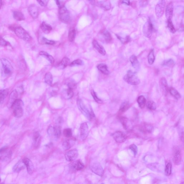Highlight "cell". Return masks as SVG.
Masks as SVG:
<instances>
[{"mask_svg":"<svg viewBox=\"0 0 184 184\" xmlns=\"http://www.w3.org/2000/svg\"><path fill=\"white\" fill-rule=\"evenodd\" d=\"M78 156V152L76 149H73L68 151L65 155V159L68 161H74Z\"/></svg>","mask_w":184,"mask_h":184,"instance_id":"11","label":"cell"},{"mask_svg":"<svg viewBox=\"0 0 184 184\" xmlns=\"http://www.w3.org/2000/svg\"><path fill=\"white\" fill-rule=\"evenodd\" d=\"M165 1L164 0H160L157 4L155 9L156 16L157 18H160L163 16L164 12Z\"/></svg>","mask_w":184,"mask_h":184,"instance_id":"7","label":"cell"},{"mask_svg":"<svg viewBox=\"0 0 184 184\" xmlns=\"http://www.w3.org/2000/svg\"><path fill=\"white\" fill-rule=\"evenodd\" d=\"M18 96V92L16 90H14L12 92L9 96V100L8 102V107H11L14 101L17 99Z\"/></svg>","mask_w":184,"mask_h":184,"instance_id":"20","label":"cell"},{"mask_svg":"<svg viewBox=\"0 0 184 184\" xmlns=\"http://www.w3.org/2000/svg\"><path fill=\"white\" fill-rule=\"evenodd\" d=\"M25 168V165L22 161H19L13 166V170L15 172L19 173Z\"/></svg>","mask_w":184,"mask_h":184,"instance_id":"23","label":"cell"},{"mask_svg":"<svg viewBox=\"0 0 184 184\" xmlns=\"http://www.w3.org/2000/svg\"><path fill=\"white\" fill-rule=\"evenodd\" d=\"M130 105L128 102H123L120 106V111L121 112H124L129 108Z\"/></svg>","mask_w":184,"mask_h":184,"instance_id":"42","label":"cell"},{"mask_svg":"<svg viewBox=\"0 0 184 184\" xmlns=\"http://www.w3.org/2000/svg\"><path fill=\"white\" fill-rule=\"evenodd\" d=\"M70 60L67 57H64L60 63V66H61L63 68L66 67L68 65L70 64Z\"/></svg>","mask_w":184,"mask_h":184,"instance_id":"38","label":"cell"},{"mask_svg":"<svg viewBox=\"0 0 184 184\" xmlns=\"http://www.w3.org/2000/svg\"><path fill=\"white\" fill-rule=\"evenodd\" d=\"M47 133L50 137L54 136V127L50 126L47 130Z\"/></svg>","mask_w":184,"mask_h":184,"instance_id":"50","label":"cell"},{"mask_svg":"<svg viewBox=\"0 0 184 184\" xmlns=\"http://www.w3.org/2000/svg\"><path fill=\"white\" fill-rule=\"evenodd\" d=\"M142 131L144 132L150 133L152 132L153 129V127L152 125L147 124H144L141 128Z\"/></svg>","mask_w":184,"mask_h":184,"instance_id":"44","label":"cell"},{"mask_svg":"<svg viewBox=\"0 0 184 184\" xmlns=\"http://www.w3.org/2000/svg\"><path fill=\"white\" fill-rule=\"evenodd\" d=\"M53 78V76L51 73L50 72H47L45 74V83L49 85H51L52 84Z\"/></svg>","mask_w":184,"mask_h":184,"instance_id":"34","label":"cell"},{"mask_svg":"<svg viewBox=\"0 0 184 184\" xmlns=\"http://www.w3.org/2000/svg\"><path fill=\"white\" fill-rule=\"evenodd\" d=\"M37 1L40 4V5H41V6L45 7V6H46L47 5V4L48 3V1L38 0Z\"/></svg>","mask_w":184,"mask_h":184,"instance_id":"54","label":"cell"},{"mask_svg":"<svg viewBox=\"0 0 184 184\" xmlns=\"http://www.w3.org/2000/svg\"><path fill=\"white\" fill-rule=\"evenodd\" d=\"M153 28L151 19L149 18L148 20L144 25L143 27V32L144 35L148 38H150L152 35Z\"/></svg>","mask_w":184,"mask_h":184,"instance_id":"4","label":"cell"},{"mask_svg":"<svg viewBox=\"0 0 184 184\" xmlns=\"http://www.w3.org/2000/svg\"><path fill=\"white\" fill-rule=\"evenodd\" d=\"M84 165L80 160L74 161L71 164V168L73 170L78 171L82 170L84 168Z\"/></svg>","mask_w":184,"mask_h":184,"instance_id":"18","label":"cell"},{"mask_svg":"<svg viewBox=\"0 0 184 184\" xmlns=\"http://www.w3.org/2000/svg\"><path fill=\"white\" fill-rule=\"evenodd\" d=\"M147 107L150 110H155L156 108V105L154 101H150L147 103Z\"/></svg>","mask_w":184,"mask_h":184,"instance_id":"46","label":"cell"},{"mask_svg":"<svg viewBox=\"0 0 184 184\" xmlns=\"http://www.w3.org/2000/svg\"><path fill=\"white\" fill-rule=\"evenodd\" d=\"M24 103L21 100L17 99L13 103L11 108L13 110V114L15 117L20 118L23 115V109L22 106Z\"/></svg>","mask_w":184,"mask_h":184,"instance_id":"1","label":"cell"},{"mask_svg":"<svg viewBox=\"0 0 184 184\" xmlns=\"http://www.w3.org/2000/svg\"><path fill=\"white\" fill-rule=\"evenodd\" d=\"M103 36L107 43H110L112 40V37L111 34L107 30H105L103 32Z\"/></svg>","mask_w":184,"mask_h":184,"instance_id":"36","label":"cell"},{"mask_svg":"<svg viewBox=\"0 0 184 184\" xmlns=\"http://www.w3.org/2000/svg\"><path fill=\"white\" fill-rule=\"evenodd\" d=\"M173 160L174 163L175 165H178L181 164L182 160V156L180 151L179 150H176L174 152Z\"/></svg>","mask_w":184,"mask_h":184,"instance_id":"22","label":"cell"},{"mask_svg":"<svg viewBox=\"0 0 184 184\" xmlns=\"http://www.w3.org/2000/svg\"><path fill=\"white\" fill-rule=\"evenodd\" d=\"M76 35V31L74 28L71 29L69 30L68 35V39L69 41L72 42L75 39Z\"/></svg>","mask_w":184,"mask_h":184,"instance_id":"37","label":"cell"},{"mask_svg":"<svg viewBox=\"0 0 184 184\" xmlns=\"http://www.w3.org/2000/svg\"><path fill=\"white\" fill-rule=\"evenodd\" d=\"M8 43L5 40H4L0 36V45L5 46L7 45Z\"/></svg>","mask_w":184,"mask_h":184,"instance_id":"55","label":"cell"},{"mask_svg":"<svg viewBox=\"0 0 184 184\" xmlns=\"http://www.w3.org/2000/svg\"><path fill=\"white\" fill-rule=\"evenodd\" d=\"M14 32L18 37L25 40H30L31 38L28 33L21 27H17L15 29Z\"/></svg>","mask_w":184,"mask_h":184,"instance_id":"6","label":"cell"},{"mask_svg":"<svg viewBox=\"0 0 184 184\" xmlns=\"http://www.w3.org/2000/svg\"><path fill=\"white\" fill-rule=\"evenodd\" d=\"M93 1V4H95L97 6L102 8L103 9L106 11L110 10L111 7V4L110 1L109 0H103L97 1L96 3H95V1Z\"/></svg>","mask_w":184,"mask_h":184,"instance_id":"14","label":"cell"},{"mask_svg":"<svg viewBox=\"0 0 184 184\" xmlns=\"http://www.w3.org/2000/svg\"><path fill=\"white\" fill-rule=\"evenodd\" d=\"M39 54L40 56H42L46 58L49 61H50L51 64H53L54 63V60L53 57L50 55L48 53H47L46 52H44V51H41L39 53Z\"/></svg>","mask_w":184,"mask_h":184,"instance_id":"28","label":"cell"},{"mask_svg":"<svg viewBox=\"0 0 184 184\" xmlns=\"http://www.w3.org/2000/svg\"><path fill=\"white\" fill-rule=\"evenodd\" d=\"M175 63L174 61L172 59H169L166 60L162 62L161 65L164 67L172 68L175 65Z\"/></svg>","mask_w":184,"mask_h":184,"instance_id":"31","label":"cell"},{"mask_svg":"<svg viewBox=\"0 0 184 184\" xmlns=\"http://www.w3.org/2000/svg\"><path fill=\"white\" fill-rule=\"evenodd\" d=\"M169 92L172 96L174 97L175 98L179 99L181 97V95L180 93L174 88L171 87L169 89Z\"/></svg>","mask_w":184,"mask_h":184,"instance_id":"33","label":"cell"},{"mask_svg":"<svg viewBox=\"0 0 184 184\" xmlns=\"http://www.w3.org/2000/svg\"><path fill=\"white\" fill-rule=\"evenodd\" d=\"M124 81L131 85H136L140 83V80L135 73L129 70L124 76Z\"/></svg>","mask_w":184,"mask_h":184,"instance_id":"2","label":"cell"},{"mask_svg":"<svg viewBox=\"0 0 184 184\" xmlns=\"http://www.w3.org/2000/svg\"><path fill=\"white\" fill-rule=\"evenodd\" d=\"M59 18L61 21L67 23L70 20L69 12L64 5L59 8Z\"/></svg>","mask_w":184,"mask_h":184,"instance_id":"3","label":"cell"},{"mask_svg":"<svg viewBox=\"0 0 184 184\" xmlns=\"http://www.w3.org/2000/svg\"><path fill=\"white\" fill-rule=\"evenodd\" d=\"M80 131L81 138L82 140H85L88 137L89 134V127L86 122H84L81 124Z\"/></svg>","mask_w":184,"mask_h":184,"instance_id":"12","label":"cell"},{"mask_svg":"<svg viewBox=\"0 0 184 184\" xmlns=\"http://www.w3.org/2000/svg\"><path fill=\"white\" fill-rule=\"evenodd\" d=\"M148 3V1H140V4L142 7L146 6Z\"/></svg>","mask_w":184,"mask_h":184,"instance_id":"57","label":"cell"},{"mask_svg":"<svg viewBox=\"0 0 184 184\" xmlns=\"http://www.w3.org/2000/svg\"><path fill=\"white\" fill-rule=\"evenodd\" d=\"M77 105L78 109L89 120L92 119L91 112H90L88 109L84 102L81 99L77 100Z\"/></svg>","mask_w":184,"mask_h":184,"instance_id":"5","label":"cell"},{"mask_svg":"<svg viewBox=\"0 0 184 184\" xmlns=\"http://www.w3.org/2000/svg\"><path fill=\"white\" fill-rule=\"evenodd\" d=\"M40 28L42 31L45 33H49L52 30V26L44 22L41 24Z\"/></svg>","mask_w":184,"mask_h":184,"instance_id":"26","label":"cell"},{"mask_svg":"<svg viewBox=\"0 0 184 184\" xmlns=\"http://www.w3.org/2000/svg\"><path fill=\"white\" fill-rule=\"evenodd\" d=\"M129 60L132 66L137 71L140 69V63L137 60V58L135 55H132L129 58Z\"/></svg>","mask_w":184,"mask_h":184,"instance_id":"21","label":"cell"},{"mask_svg":"<svg viewBox=\"0 0 184 184\" xmlns=\"http://www.w3.org/2000/svg\"><path fill=\"white\" fill-rule=\"evenodd\" d=\"M137 101L139 107L143 109L144 108L146 103V100L144 96H139L137 98Z\"/></svg>","mask_w":184,"mask_h":184,"instance_id":"32","label":"cell"},{"mask_svg":"<svg viewBox=\"0 0 184 184\" xmlns=\"http://www.w3.org/2000/svg\"><path fill=\"white\" fill-rule=\"evenodd\" d=\"M181 184H184V183L183 182V183H181Z\"/></svg>","mask_w":184,"mask_h":184,"instance_id":"60","label":"cell"},{"mask_svg":"<svg viewBox=\"0 0 184 184\" xmlns=\"http://www.w3.org/2000/svg\"><path fill=\"white\" fill-rule=\"evenodd\" d=\"M91 93H92V96L93 99H94V100H95V101L96 102L99 103V104H102V103H103V101L100 99H99L97 97L95 92V91L93 90H92V91H91Z\"/></svg>","mask_w":184,"mask_h":184,"instance_id":"48","label":"cell"},{"mask_svg":"<svg viewBox=\"0 0 184 184\" xmlns=\"http://www.w3.org/2000/svg\"><path fill=\"white\" fill-rule=\"evenodd\" d=\"M92 44L93 47L99 53L103 56L105 55L106 52L105 49L102 45L99 44L96 40H94L93 41Z\"/></svg>","mask_w":184,"mask_h":184,"instance_id":"19","label":"cell"},{"mask_svg":"<svg viewBox=\"0 0 184 184\" xmlns=\"http://www.w3.org/2000/svg\"><path fill=\"white\" fill-rule=\"evenodd\" d=\"M1 181V179H0V182Z\"/></svg>","mask_w":184,"mask_h":184,"instance_id":"61","label":"cell"},{"mask_svg":"<svg viewBox=\"0 0 184 184\" xmlns=\"http://www.w3.org/2000/svg\"><path fill=\"white\" fill-rule=\"evenodd\" d=\"M90 168V169L93 173L100 176H103L104 174V170L100 163L98 162H94L91 164Z\"/></svg>","mask_w":184,"mask_h":184,"instance_id":"9","label":"cell"},{"mask_svg":"<svg viewBox=\"0 0 184 184\" xmlns=\"http://www.w3.org/2000/svg\"><path fill=\"white\" fill-rule=\"evenodd\" d=\"M22 161L27 168L28 173L30 175L32 174L34 171V166L32 161L28 158H25Z\"/></svg>","mask_w":184,"mask_h":184,"instance_id":"16","label":"cell"},{"mask_svg":"<svg viewBox=\"0 0 184 184\" xmlns=\"http://www.w3.org/2000/svg\"><path fill=\"white\" fill-rule=\"evenodd\" d=\"M13 15L14 19L18 21H21L25 20L24 14L20 11H14L13 12Z\"/></svg>","mask_w":184,"mask_h":184,"instance_id":"29","label":"cell"},{"mask_svg":"<svg viewBox=\"0 0 184 184\" xmlns=\"http://www.w3.org/2000/svg\"><path fill=\"white\" fill-rule=\"evenodd\" d=\"M116 35L118 39L120 41L122 44H127L131 40V38H130L129 36H127L125 37H123L121 36H119V35H117V34Z\"/></svg>","mask_w":184,"mask_h":184,"instance_id":"40","label":"cell"},{"mask_svg":"<svg viewBox=\"0 0 184 184\" xmlns=\"http://www.w3.org/2000/svg\"><path fill=\"white\" fill-rule=\"evenodd\" d=\"M112 136L115 141L118 143L124 142L127 138V136L124 133L120 131H117L113 133Z\"/></svg>","mask_w":184,"mask_h":184,"instance_id":"10","label":"cell"},{"mask_svg":"<svg viewBox=\"0 0 184 184\" xmlns=\"http://www.w3.org/2000/svg\"><path fill=\"white\" fill-rule=\"evenodd\" d=\"M1 62L3 65L4 73L6 75L11 74L13 71V68L12 65L7 59L2 58L1 59Z\"/></svg>","mask_w":184,"mask_h":184,"instance_id":"8","label":"cell"},{"mask_svg":"<svg viewBox=\"0 0 184 184\" xmlns=\"http://www.w3.org/2000/svg\"><path fill=\"white\" fill-rule=\"evenodd\" d=\"M148 58L149 64L150 65L153 64L155 60V56L153 49L151 50L149 53Z\"/></svg>","mask_w":184,"mask_h":184,"instance_id":"35","label":"cell"},{"mask_svg":"<svg viewBox=\"0 0 184 184\" xmlns=\"http://www.w3.org/2000/svg\"><path fill=\"white\" fill-rule=\"evenodd\" d=\"M54 136L56 138H58L60 137L61 134V128L60 125H57L54 127Z\"/></svg>","mask_w":184,"mask_h":184,"instance_id":"41","label":"cell"},{"mask_svg":"<svg viewBox=\"0 0 184 184\" xmlns=\"http://www.w3.org/2000/svg\"><path fill=\"white\" fill-rule=\"evenodd\" d=\"M167 27L170 32L172 33H174L176 32V29L173 24L172 20H167Z\"/></svg>","mask_w":184,"mask_h":184,"instance_id":"43","label":"cell"},{"mask_svg":"<svg viewBox=\"0 0 184 184\" xmlns=\"http://www.w3.org/2000/svg\"><path fill=\"white\" fill-rule=\"evenodd\" d=\"M172 165L170 162L167 163L165 168V173L166 176H169L172 173Z\"/></svg>","mask_w":184,"mask_h":184,"instance_id":"45","label":"cell"},{"mask_svg":"<svg viewBox=\"0 0 184 184\" xmlns=\"http://www.w3.org/2000/svg\"><path fill=\"white\" fill-rule=\"evenodd\" d=\"M68 87L69 88L72 89L73 90L76 88V84L75 83L73 82H69L68 85Z\"/></svg>","mask_w":184,"mask_h":184,"instance_id":"56","label":"cell"},{"mask_svg":"<svg viewBox=\"0 0 184 184\" xmlns=\"http://www.w3.org/2000/svg\"><path fill=\"white\" fill-rule=\"evenodd\" d=\"M8 93V91L7 89L0 90V104L3 103Z\"/></svg>","mask_w":184,"mask_h":184,"instance_id":"30","label":"cell"},{"mask_svg":"<svg viewBox=\"0 0 184 184\" xmlns=\"http://www.w3.org/2000/svg\"><path fill=\"white\" fill-rule=\"evenodd\" d=\"M2 4V1L1 0H0V9L1 7Z\"/></svg>","mask_w":184,"mask_h":184,"instance_id":"59","label":"cell"},{"mask_svg":"<svg viewBox=\"0 0 184 184\" xmlns=\"http://www.w3.org/2000/svg\"><path fill=\"white\" fill-rule=\"evenodd\" d=\"M122 3L126 4L129 5L130 4V1L129 0H123L122 1Z\"/></svg>","mask_w":184,"mask_h":184,"instance_id":"58","label":"cell"},{"mask_svg":"<svg viewBox=\"0 0 184 184\" xmlns=\"http://www.w3.org/2000/svg\"><path fill=\"white\" fill-rule=\"evenodd\" d=\"M75 141L74 140H67L64 141L62 145L63 148L64 150H67L71 148L75 144Z\"/></svg>","mask_w":184,"mask_h":184,"instance_id":"24","label":"cell"},{"mask_svg":"<svg viewBox=\"0 0 184 184\" xmlns=\"http://www.w3.org/2000/svg\"><path fill=\"white\" fill-rule=\"evenodd\" d=\"M122 123L124 128L126 130H130L132 128V124L130 121L125 118H122L121 119Z\"/></svg>","mask_w":184,"mask_h":184,"instance_id":"25","label":"cell"},{"mask_svg":"<svg viewBox=\"0 0 184 184\" xmlns=\"http://www.w3.org/2000/svg\"><path fill=\"white\" fill-rule=\"evenodd\" d=\"M160 88L161 92L165 95H166L169 92V88L166 78L162 77L160 81Z\"/></svg>","mask_w":184,"mask_h":184,"instance_id":"13","label":"cell"},{"mask_svg":"<svg viewBox=\"0 0 184 184\" xmlns=\"http://www.w3.org/2000/svg\"><path fill=\"white\" fill-rule=\"evenodd\" d=\"M103 184V183H102V184Z\"/></svg>","mask_w":184,"mask_h":184,"instance_id":"62","label":"cell"},{"mask_svg":"<svg viewBox=\"0 0 184 184\" xmlns=\"http://www.w3.org/2000/svg\"><path fill=\"white\" fill-rule=\"evenodd\" d=\"M66 93L68 99H71L73 95V92L72 89L69 88L67 90Z\"/></svg>","mask_w":184,"mask_h":184,"instance_id":"52","label":"cell"},{"mask_svg":"<svg viewBox=\"0 0 184 184\" xmlns=\"http://www.w3.org/2000/svg\"><path fill=\"white\" fill-rule=\"evenodd\" d=\"M64 136L65 137H71L72 136V131L71 129L66 128L64 129L63 132Z\"/></svg>","mask_w":184,"mask_h":184,"instance_id":"49","label":"cell"},{"mask_svg":"<svg viewBox=\"0 0 184 184\" xmlns=\"http://www.w3.org/2000/svg\"><path fill=\"white\" fill-rule=\"evenodd\" d=\"M129 148L131 151H132L134 153V155L136 156L137 153V148L136 146L134 144L131 145L129 146Z\"/></svg>","mask_w":184,"mask_h":184,"instance_id":"51","label":"cell"},{"mask_svg":"<svg viewBox=\"0 0 184 184\" xmlns=\"http://www.w3.org/2000/svg\"><path fill=\"white\" fill-rule=\"evenodd\" d=\"M29 13L33 18H36L39 15V9L36 5L32 4L28 8Z\"/></svg>","mask_w":184,"mask_h":184,"instance_id":"17","label":"cell"},{"mask_svg":"<svg viewBox=\"0 0 184 184\" xmlns=\"http://www.w3.org/2000/svg\"><path fill=\"white\" fill-rule=\"evenodd\" d=\"M97 68L99 71L104 74L108 75L109 73V71L108 69V67L105 64H100L97 65Z\"/></svg>","mask_w":184,"mask_h":184,"instance_id":"27","label":"cell"},{"mask_svg":"<svg viewBox=\"0 0 184 184\" xmlns=\"http://www.w3.org/2000/svg\"><path fill=\"white\" fill-rule=\"evenodd\" d=\"M83 64H84V62L83 61L80 60H77L70 63L69 66L71 67H73V66L82 65Z\"/></svg>","mask_w":184,"mask_h":184,"instance_id":"47","label":"cell"},{"mask_svg":"<svg viewBox=\"0 0 184 184\" xmlns=\"http://www.w3.org/2000/svg\"><path fill=\"white\" fill-rule=\"evenodd\" d=\"M174 5L173 2L170 1L166 6L165 10V16L167 20H172L173 14Z\"/></svg>","mask_w":184,"mask_h":184,"instance_id":"15","label":"cell"},{"mask_svg":"<svg viewBox=\"0 0 184 184\" xmlns=\"http://www.w3.org/2000/svg\"><path fill=\"white\" fill-rule=\"evenodd\" d=\"M42 41H43V43L46 44L53 45L55 43V41H54L48 40V39L44 37L42 38Z\"/></svg>","mask_w":184,"mask_h":184,"instance_id":"53","label":"cell"},{"mask_svg":"<svg viewBox=\"0 0 184 184\" xmlns=\"http://www.w3.org/2000/svg\"><path fill=\"white\" fill-rule=\"evenodd\" d=\"M40 135L38 132H35L33 136V141L34 145L37 146L39 144L40 140Z\"/></svg>","mask_w":184,"mask_h":184,"instance_id":"39","label":"cell"}]
</instances>
